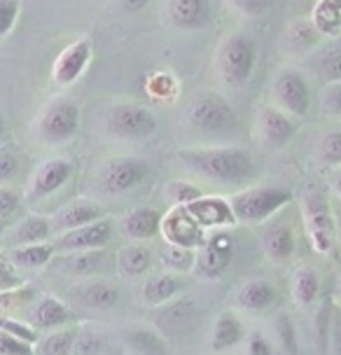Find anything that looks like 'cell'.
Instances as JSON below:
<instances>
[{
	"mask_svg": "<svg viewBox=\"0 0 341 355\" xmlns=\"http://www.w3.org/2000/svg\"><path fill=\"white\" fill-rule=\"evenodd\" d=\"M178 164L187 173L220 187L248 185L255 175V157L241 145H197L178 150Z\"/></svg>",
	"mask_w": 341,
	"mask_h": 355,
	"instance_id": "cell-1",
	"label": "cell"
},
{
	"mask_svg": "<svg viewBox=\"0 0 341 355\" xmlns=\"http://www.w3.org/2000/svg\"><path fill=\"white\" fill-rule=\"evenodd\" d=\"M182 122L189 131L199 133V136H222L236 126L238 117L234 105L222 94L201 89L189 96L185 110H182Z\"/></svg>",
	"mask_w": 341,
	"mask_h": 355,
	"instance_id": "cell-2",
	"label": "cell"
},
{
	"mask_svg": "<svg viewBox=\"0 0 341 355\" xmlns=\"http://www.w3.org/2000/svg\"><path fill=\"white\" fill-rule=\"evenodd\" d=\"M295 194L279 185H248L229 196V206L241 225H264L269 218L292 204Z\"/></svg>",
	"mask_w": 341,
	"mask_h": 355,
	"instance_id": "cell-3",
	"label": "cell"
},
{
	"mask_svg": "<svg viewBox=\"0 0 341 355\" xmlns=\"http://www.w3.org/2000/svg\"><path fill=\"white\" fill-rule=\"evenodd\" d=\"M299 211L311 248L318 255H330L337 243V218L318 185H306L299 194Z\"/></svg>",
	"mask_w": 341,
	"mask_h": 355,
	"instance_id": "cell-4",
	"label": "cell"
},
{
	"mask_svg": "<svg viewBox=\"0 0 341 355\" xmlns=\"http://www.w3.org/2000/svg\"><path fill=\"white\" fill-rule=\"evenodd\" d=\"M257 66V47L250 35L229 33L216 52V71L227 89H243Z\"/></svg>",
	"mask_w": 341,
	"mask_h": 355,
	"instance_id": "cell-5",
	"label": "cell"
},
{
	"mask_svg": "<svg viewBox=\"0 0 341 355\" xmlns=\"http://www.w3.org/2000/svg\"><path fill=\"white\" fill-rule=\"evenodd\" d=\"M159 122L148 105L141 103H112L103 112V133L112 141L141 143L152 138Z\"/></svg>",
	"mask_w": 341,
	"mask_h": 355,
	"instance_id": "cell-6",
	"label": "cell"
},
{
	"mask_svg": "<svg viewBox=\"0 0 341 355\" xmlns=\"http://www.w3.org/2000/svg\"><path fill=\"white\" fill-rule=\"evenodd\" d=\"M80 131V107L71 96H54L42 107L35 133L45 145H66Z\"/></svg>",
	"mask_w": 341,
	"mask_h": 355,
	"instance_id": "cell-7",
	"label": "cell"
},
{
	"mask_svg": "<svg viewBox=\"0 0 341 355\" xmlns=\"http://www.w3.org/2000/svg\"><path fill=\"white\" fill-rule=\"evenodd\" d=\"M150 166L143 157L119 155L98 168L96 185L105 196H126L148 180Z\"/></svg>",
	"mask_w": 341,
	"mask_h": 355,
	"instance_id": "cell-8",
	"label": "cell"
},
{
	"mask_svg": "<svg viewBox=\"0 0 341 355\" xmlns=\"http://www.w3.org/2000/svg\"><path fill=\"white\" fill-rule=\"evenodd\" d=\"M269 98L295 119L306 117V112L311 110V87L304 73L297 68H283L281 73H276V78L271 80Z\"/></svg>",
	"mask_w": 341,
	"mask_h": 355,
	"instance_id": "cell-9",
	"label": "cell"
},
{
	"mask_svg": "<svg viewBox=\"0 0 341 355\" xmlns=\"http://www.w3.org/2000/svg\"><path fill=\"white\" fill-rule=\"evenodd\" d=\"M234 259V241L227 230H211L206 232V239L194 250V266L192 274L201 281H218L227 274Z\"/></svg>",
	"mask_w": 341,
	"mask_h": 355,
	"instance_id": "cell-10",
	"label": "cell"
},
{
	"mask_svg": "<svg viewBox=\"0 0 341 355\" xmlns=\"http://www.w3.org/2000/svg\"><path fill=\"white\" fill-rule=\"evenodd\" d=\"M112 234H115V227H112V220L103 218L87 222L82 227H75V230L61 232L56 234L52 245L59 252H78V250H98L105 248V245L112 241Z\"/></svg>",
	"mask_w": 341,
	"mask_h": 355,
	"instance_id": "cell-11",
	"label": "cell"
},
{
	"mask_svg": "<svg viewBox=\"0 0 341 355\" xmlns=\"http://www.w3.org/2000/svg\"><path fill=\"white\" fill-rule=\"evenodd\" d=\"M159 234L166 243H175V245L192 248V250H197L201 245V241L206 239V230L192 218L187 206H170L168 213L161 215Z\"/></svg>",
	"mask_w": 341,
	"mask_h": 355,
	"instance_id": "cell-12",
	"label": "cell"
},
{
	"mask_svg": "<svg viewBox=\"0 0 341 355\" xmlns=\"http://www.w3.org/2000/svg\"><path fill=\"white\" fill-rule=\"evenodd\" d=\"M257 138L264 148L279 150L292 141L297 133V119L290 117L288 112H283L281 107L274 103H267L257 112Z\"/></svg>",
	"mask_w": 341,
	"mask_h": 355,
	"instance_id": "cell-13",
	"label": "cell"
},
{
	"mask_svg": "<svg viewBox=\"0 0 341 355\" xmlns=\"http://www.w3.org/2000/svg\"><path fill=\"white\" fill-rule=\"evenodd\" d=\"M94 56V42L89 37H78L73 40L68 47L61 49V54L56 56L54 66H52V80L56 85L68 87L73 82H78L85 75L87 66L91 63Z\"/></svg>",
	"mask_w": 341,
	"mask_h": 355,
	"instance_id": "cell-14",
	"label": "cell"
},
{
	"mask_svg": "<svg viewBox=\"0 0 341 355\" xmlns=\"http://www.w3.org/2000/svg\"><path fill=\"white\" fill-rule=\"evenodd\" d=\"M260 245H262L264 257H267L271 264H279V266L288 264L290 259H292L295 248H297L295 232H292L290 220L279 218V213H276L274 218H269L264 222Z\"/></svg>",
	"mask_w": 341,
	"mask_h": 355,
	"instance_id": "cell-15",
	"label": "cell"
},
{
	"mask_svg": "<svg viewBox=\"0 0 341 355\" xmlns=\"http://www.w3.org/2000/svg\"><path fill=\"white\" fill-rule=\"evenodd\" d=\"M71 297L75 304L91 311H112L119 304V300H122L117 285L103 276L80 278V283L73 285Z\"/></svg>",
	"mask_w": 341,
	"mask_h": 355,
	"instance_id": "cell-16",
	"label": "cell"
},
{
	"mask_svg": "<svg viewBox=\"0 0 341 355\" xmlns=\"http://www.w3.org/2000/svg\"><path fill=\"white\" fill-rule=\"evenodd\" d=\"M73 162L63 159V157H54V159L42 162L40 166L33 171L30 175V185H28V194L33 199H45V196L59 192V189L66 185L73 178Z\"/></svg>",
	"mask_w": 341,
	"mask_h": 355,
	"instance_id": "cell-17",
	"label": "cell"
},
{
	"mask_svg": "<svg viewBox=\"0 0 341 355\" xmlns=\"http://www.w3.org/2000/svg\"><path fill=\"white\" fill-rule=\"evenodd\" d=\"M187 211L192 213V218L197 220L206 232L229 230V227L236 225V218H234V213H231L229 199H222V196L201 194L199 199H194L192 204H187Z\"/></svg>",
	"mask_w": 341,
	"mask_h": 355,
	"instance_id": "cell-18",
	"label": "cell"
},
{
	"mask_svg": "<svg viewBox=\"0 0 341 355\" xmlns=\"http://www.w3.org/2000/svg\"><path fill=\"white\" fill-rule=\"evenodd\" d=\"M103 215H105V208L100 206L96 199L82 196V199H73V201H68L66 206H61L59 211L49 218V222H52V232L56 236V234L75 230V227L94 222V220L103 218Z\"/></svg>",
	"mask_w": 341,
	"mask_h": 355,
	"instance_id": "cell-19",
	"label": "cell"
},
{
	"mask_svg": "<svg viewBox=\"0 0 341 355\" xmlns=\"http://www.w3.org/2000/svg\"><path fill=\"white\" fill-rule=\"evenodd\" d=\"M155 329H159L161 334H178L185 332L189 327V322L194 320V313H197V302L192 297L178 295L170 302L161 304V306L155 309Z\"/></svg>",
	"mask_w": 341,
	"mask_h": 355,
	"instance_id": "cell-20",
	"label": "cell"
},
{
	"mask_svg": "<svg viewBox=\"0 0 341 355\" xmlns=\"http://www.w3.org/2000/svg\"><path fill=\"white\" fill-rule=\"evenodd\" d=\"M276 302V290L267 278H248L236 288L234 295V306L245 313H264Z\"/></svg>",
	"mask_w": 341,
	"mask_h": 355,
	"instance_id": "cell-21",
	"label": "cell"
},
{
	"mask_svg": "<svg viewBox=\"0 0 341 355\" xmlns=\"http://www.w3.org/2000/svg\"><path fill=\"white\" fill-rule=\"evenodd\" d=\"M161 213L152 206L131 208L119 218V232L126 241H150L159 234Z\"/></svg>",
	"mask_w": 341,
	"mask_h": 355,
	"instance_id": "cell-22",
	"label": "cell"
},
{
	"mask_svg": "<svg viewBox=\"0 0 341 355\" xmlns=\"http://www.w3.org/2000/svg\"><path fill=\"white\" fill-rule=\"evenodd\" d=\"M56 266L61 274L73 276V278H89L100 276L103 269L108 266V255L103 248L98 250H78V252H59Z\"/></svg>",
	"mask_w": 341,
	"mask_h": 355,
	"instance_id": "cell-23",
	"label": "cell"
},
{
	"mask_svg": "<svg viewBox=\"0 0 341 355\" xmlns=\"http://www.w3.org/2000/svg\"><path fill=\"white\" fill-rule=\"evenodd\" d=\"M30 325L35 329H56V327H63L73 320V311L68 306L66 302L59 300L54 295H42L40 300H35L30 304Z\"/></svg>",
	"mask_w": 341,
	"mask_h": 355,
	"instance_id": "cell-24",
	"label": "cell"
},
{
	"mask_svg": "<svg viewBox=\"0 0 341 355\" xmlns=\"http://www.w3.org/2000/svg\"><path fill=\"white\" fill-rule=\"evenodd\" d=\"M166 17L170 26L178 31L204 28L211 19V3L208 0H168Z\"/></svg>",
	"mask_w": 341,
	"mask_h": 355,
	"instance_id": "cell-25",
	"label": "cell"
},
{
	"mask_svg": "<svg viewBox=\"0 0 341 355\" xmlns=\"http://www.w3.org/2000/svg\"><path fill=\"white\" fill-rule=\"evenodd\" d=\"M182 290H185V281L180 278V274H173V271L152 274L145 278V283L141 288V302H143V306L157 309V306H161V304L170 302L173 297L182 295Z\"/></svg>",
	"mask_w": 341,
	"mask_h": 355,
	"instance_id": "cell-26",
	"label": "cell"
},
{
	"mask_svg": "<svg viewBox=\"0 0 341 355\" xmlns=\"http://www.w3.org/2000/svg\"><path fill=\"white\" fill-rule=\"evenodd\" d=\"M115 266L119 276L129 278V281L148 274L152 266V250L148 248V241H129L126 245H122L117 250Z\"/></svg>",
	"mask_w": 341,
	"mask_h": 355,
	"instance_id": "cell-27",
	"label": "cell"
},
{
	"mask_svg": "<svg viewBox=\"0 0 341 355\" xmlns=\"http://www.w3.org/2000/svg\"><path fill=\"white\" fill-rule=\"evenodd\" d=\"M245 341V325L234 311H222L213 322L211 332V351L213 353H227L234 351L238 344Z\"/></svg>",
	"mask_w": 341,
	"mask_h": 355,
	"instance_id": "cell-28",
	"label": "cell"
},
{
	"mask_svg": "<svg viewBox=\"0 0 341 355\" xmlns=\"http://www.w3.org/2000/svg\"><path fill=\"white\" fill-rule=\"evenodd\" d=\"M323 40L325 37L313 26L311 19H304V17L295 19L292 24H288L286 33H283V47H286L290 54H299V56L311 54L313 49L320 47Z\"/></svg>",
	"mask_w": 341,
	"mask_h": 355,
	"instance_id": "cell-29",
	"label": "cell"
},
{
	"mask_svg": "<svg viewBox=\"0 0 341 355\" xmlns=\"http://www.w3.org/2000/svg\"><path fill=\"white\" fill-rule=\"evenodd\" d=\"M308 63H311V71L318 80H341V35L332 37L330 44H320L318 49H313L308 54Z\"/></svg>",
	"mask_w": 341,
	"mask_h": 355,
	"instance_id": "cell-30",
	"label": "cell"
},
{
	"mask_svg": "<svg viewBox=\"0 0 341 355\" xmlns=\"http://www.w3.org/2000/svg\"><path fill=\"white\" fill-rule=\"evenodd\" d=\"M290 295L299 309L313 306L320 297V276L311 264H299L290 278Z\"/></svg>",
	"mask_w": 341,
	"mask_h": 355,
	"instance_id": "cell-31",
	"label": "cell"
},
{
	"mask_svg": "<svg viewBox=\"0 0 341 355\" xmlns=\"http://www.w3.org/2000/svg\"><path fill=\"white\" fill-rule=\"evenodd\" d=\"M56 250L52 241H40V243H24L15 245L10 252V259L17 264V269H42L54 259Z\"/></svg>",
	"mask_w": 341,
	"mask_h": 355,
	"instance_id": "cell-32",
	"label": "cell"
},
{
	"mask_svg": "<svg viewBox=\"0 0 341 355\" xmlns=\"http://www.w3.org/2000/svg\"><path fill=\"white\" fill-rule=\"evenodd\" d=\"M54 236L52 222L45 215H26L12 232V243L24 245V243H40V241H49Z\"/></svg>",
	"mask_w": 341,
	"mask_h": 355,
	"instance_id": "cell-33",
	"label": "cell"
},
{
	"mask_svg": "<svg viewBox=\"0 0 341 355\" xmlns=\"http://www.w3.org/2000/svg\"><path fill=\"white\" fill-rule=\"evenodd\" d=\"M124 346L129 353H141V355H157L166 353V339L159 329H129L124 332Z\"/></svg>",
	"mask_w": 341,
	"mask_h": 355,
	"instance_id": "cell-34",
	"label": "cell"
},
{
	"mask_svg": "<svg viewBox=\"0 0 341 355\" xmlns=\"http://www.w3.org/2000/svg\"><path fill=\"white\" fill-rule=\"evenodd\" d=\"M75 337H78V327H56L49 329L42 339H37L33 344V353L40 355H68L73 353Z\"/></svg>",
	"mask_w": 341,
	"mask_h": 355,
	"instance_id": "cell-35",
	"label": "cell"
},
{
	"mask_svg": "<svg viewBox=\"0 0 341 355\" xmlns=\"http://www.w3.org/2000/svg\"><path fill=\"white\" fill-rule=\"evenodd\" d=\"M313 26L320 31L323 37H339L341 35V5L337 0H318V5L311 12Z\"/></svg>",
	"mask_w": 341,
	"mask_h": 355,
	"instance_id": "cell-36",
	"label": "cell"
},
{
	"mask_svg": "<svg viewBox=\"0 0 341 355\" xmlns=\"http://www.w3.org/2000/svg\"><path fill=\"white\" fill-rule=\"evenodd\" d=\"M159 262L164 269L173 271V274H189L194 266V250L164 241V248L159 250Z\"/></svg>",
	"mask_w": 341,
	"mask_h": 355,
	"instance_id": "cell-37",
	"label": "cell"
},
{
	"mask_svg": "<svg viewBox=\"0 0 341 355\" xmlns=\"http://www.w3.org/2000/svg\"><path fill=\"white\" fill-rule=\"evenodd\" d=\"M318 162L327 168L341 166V129L325 131L318 141Z\"/></svg>",
	"mask_w": 341,
	"mask_h": 355,
	"instance_id": "cell-38",
	"label": "cell"
},
{
	"mask_svg": "<svg viewBox=\"0 0 341 355\" xmlns=\"http://www.w3.org/2000/svg\"><path fill=\"white\" fill-rule=\"evenodd\" d=\"M108 351V339L94 327H80L75 337L73 353L75 355H98Z\"/></svg>",
	"mask_w": 341,
	"mask_h": 355,
	"instance_id": "cell-39",
	"label": "cell"
},
{
	"mask_svg": "<svg viewBox=\"0 0 341 355\" xmlns=\"http://www.w3.org/2000/svg\"><path fill=\"white\" fill-rule=\"evenodd\" d=\"M164 194H166V201L170 206H187L192 204L194 199H199L204 194V189L197 187L189 180H170L164 187Z\"/></svg>",
	"mask_w": 341,
	"mask_h": 355,
	"instance_id": "cell-40",
	"label": "cell"
},
{
	"mask_svg": "<svg viewBox=\"0 0 341 355\" xmlns=\"http://www.w3.org/2000/svg\"><path fill=\"white\" fill-rule=\"evenodd\" d=\"M274 332L276 341L281 344L283 353H299V339H297V329L295 322L288 313H279L274 320Z\"/></svg>",
	"mask_w": 341,
	"mask_h": 355,
	"instance_id": "cell-41",
	"label": "cell"
},
{
	"mask_svg": "<svg viewBox=\"0 0 341 355\" xmlns=\"http://www.w3.org/2000/svg\"><path fill=\"white\" fill-rule=\"evenodd\" d=\"M318 105L327 117H341V80L325 82L320 87Z\"/></svg>",
	"mask_w": 341,
	"mask_h": 355,
	"instance_id": "cell-42",
	"label": "cell"
},
{
	"mask_svg": "<svg viewBox=\"0 0 341 355\" xmlns=\"http://www.w3.org/2000/svg\"><path fill=\"white\" fill-rule=\"evenodd\" d=\"M21 168V155L15 145H0V185L15 180Z\"/></svg>",
	"mask_w": 341,
	"mask_h": 355,
	"instance_id": "cell-43",
	"label": "cell"
},
{
	"mask_svg": "<svg viewBox=\"0 0 341 355\" xmlns=\"http://www.w3.org/2000/svg\"><path fill=\"white\" fill-rule=\"evenodd\" d=\"M21 206H24V201L17 189L0 185V220L10 222L12 218H17V215L21 213Z\"/></svg>",
	"mask_w": 341,
	"mask_h": 355,
	"instance_id": "cell-44",
	"label": "cell"
},
{
	"mask_svg": "<svg viewBox=\"0 0 341 355\" xmlns=\"http://www.w3.org/2000/svg\"><path fill=\"white\" fill-rule=\"evenodd\" d=\"M21 15V0H0V40L12 33Z\"/></svg>",
	"mask_w": 341,
	"mask_h": 355,
	"instance_id": "cell-45",
	"label": "cell"
},
{
	"mask_svg": "<svg viewBox=\"0 0 341 355\" xmlns=\"http://www.w3.org/2000/svg\"><path fill=\"white\" fill-rule=\"evenodd\" d=\"M0 329H5V332L15 334V337L28 341V344H35V341L40 339V334H37V329L33 325H26V322L10 318V315H5V313H0Z\"/></svg>",
	"mask_w": 341,
	"mask_h": 355,
	"instance_id": "cell-46",
	"label": "cell"
},
{
	"mask_svg": "<svg viewBox=\"0 0 341 355\" xmlns=\"http://www.w3.org/2000/svg\"><path fill=\"white\" fill-rule=\"evenodd\" d=\"M21 285H24V278L19 276L17 264L12 262L8 252H0V293H3V290L21 288Z\"/></svg>",
	"mask_w": 341,
	"mask_h": 355,
	"instance_id": "cell-47",
	"label": "cell"
},
{
	"mask_svg": "<svg viewBox=\"0 0 341 355\" xmlns=\"http://www.w3.org/2000/svg\"><path fill=\"white\" fill-rule=\"evenodd\" d=\"M30 353H33V344L0 329V355H30Z\"/></svg>",
	"mask_w": 341,
	"mask_h": 355,
	"instance_id": "cell-48",
	"label": "cell"
},
{
	"mask_svg": "<svg viewBox=\"0 0 341 355\" xmlns=\"http://www.w3.org/2000/svg\"><path fill=\"white\" fill-rule=\"evenodd\" d=\"M28 297H30V290L26 288V283H24L21 288H15V290H3V293H0V313L26 304Z\"/></svg>",
	"mask_w": 341,
	"mask_h": 355,
	"instance_id": "cell-49",
	"label": "cell"
},
{
	"mask_svg": "<svg viewBox=\"0 0 341 355\" xmlns=\"http://www.w3.org/2000/svg\"><path fill=\"white\" fill-rule=\"evenodd\" d=\"M245 353L248 355H269V353H274V346H271V341L267 334H262V332H250V334H245Z\"/></svg>",
	"mask_w": 341,
	"mask_h": 355,
	"instance_id": "cell-50",
	"label": "cell"
},
{
	"mask_svg": "<svg viewBox=\"0 0 341 355\" xmlns=\"http://www.w3.org/2000/svg\"><path fill=\"white\" fill-rule=\"evenodd\" d=\"M327 348L341 355V311L334 309L330 318V332H327Z\"/></svg>",
	"mask_w": 341,
	"mask_h": 355,
	"instance_id": "cell-51",
	"label": "cell"
},
{
	"mask_svg": "<svg viewBox=\"0 0 341 355\" xmlns=\"http://www.w3.org/2000/svg\"><path fill=\"white\" fill-rule=\"evenodd\" d=\"M330 187H332V192L337 194V199L341 201V166H339V168H332Z\"/></svg>",
	"mask_w": 341,
	"mask_h": 355,
	"instance_id": "cell-52",
	"label": "cell"
},
{
	"mask_svg": "<svg viewBox=\"0 0 341 355\" xmlns=\"http://www.w3.org/2000/svg\"><path fill=\"white\" fill-rule=\"evenodd\" d=\"M148 3H150V0H126V8H129V10H143Z\"/></svg>",
	"mask_w": 341,
	"mask_h": 355,
	"instance_id": "cell-53",
	"label": "cell"
},
{
	"mask_svg": "<svg viewBox=\"0 0 341 355\" xmlns=\"http://www.w3.org/2000/svg\"><path fill=\"white\" fill-rule=\"evenodd\" d=\"M5 133H8V122H5V115H3V110H0V141L5 138Z\"/></svg>",
	"mask_w": 341,
	"mask_h": 355,
	"instance_id": "cell-54",
	"label": "cell"
},
{
	"mask_svg": "<svg viewBox=\"0 0 341 355\" xmlns=\"http://www.w3.org/2000/svg\"><path fill=\"white\" fill-rule=\"evenodd\" d=\"M337 239L341 241V218L337 220Z\"/></svg>",
	"mask_w": 341,
	"mask_h": 355,
	"instance_id": "cell-55",
	"label": "cell"
},
{
	"mask_svg": "<svg viewBox=\"0 0 341 355\" xmlns=\"http://www.w3.org/2000/svg\"><path fill=\"white\" fill-rule=\"evenodd\" d=\"M5 227H8V222L0 220V236H3V234H5Z\"/></svg>",
	"mask_w": 341,
	"mask_h": 355,
	"instance_id": "cell-56",
	"label": "cell"
}]
</instances>
